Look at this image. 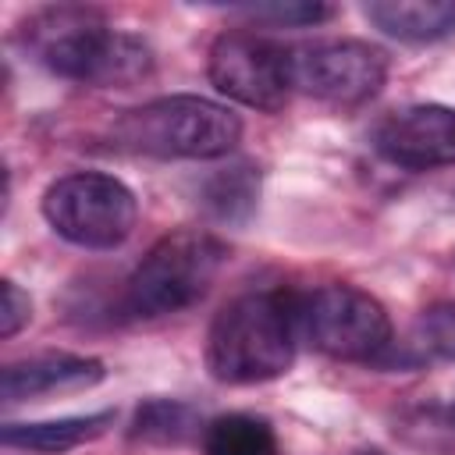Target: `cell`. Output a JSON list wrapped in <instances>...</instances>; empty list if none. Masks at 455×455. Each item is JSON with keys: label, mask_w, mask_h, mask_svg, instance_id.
Returning <instances> with one entry per match:
<instances>
[{"label": "cell", "mask_w": 455, "mask_h": 455, "mask_svg": "<svg viewBox=\"0 0 455 455\" xmlns=\"http://www.w3.org/2000/svg\"><path fill=\"white\" fill-rule=\"evenodd\" d=\"M21 43L46 71L85 85L128 89L153 71L149 43L110 28L103 14L75 4L36 11L21 25Z\"/></svg>", "instance_id": "cell-1"}, {"label": "cell", "mask_w": 455, "mask_h": 455, "mask_svg": "<svg viewBox=\"0 0 455 455\" xmlns=\"http://www.w3.org/2000/svg\"><path fill=\"white\" fill-rule=\"evenodd\" d=\"M299 299L284 291H245L210 323L206 370L220 384H263L295 359Z\"/></svg>", "instance_id": "cell-2"}, {"label": "cell", "mask_w": 455, "mask_h": 455, "mask_svg": "<svg viewBox=\"0 0 455 455\" xmlns=\"http://www.w3.org/2000/svg\"><path fill=\"white\" fill-rule=\"evenodd\" d=\"M110 139L124 153L156 160H217L242 139V117L206 96H160L124 110L110 124Z\"/></svg>", "instance_id": "cell-3"}, {"label": "cell", "mask_w": 455, "mask_h": 455, "mask_svg": "<svg viewBox=\"0 0 455 455\" xmlns=\"http://www.w3.org/2000/svg\"><path fill=\"white\" fill-rule=\"evenodd\" d=\"M228 263V245L199 228L164 235L132 270L124 309L139 320H156L196 306Z\"/></svg>", "instance_id": "cell-4"}, {"label": "cell", "mask_w": 455, "mask_h": 455, "mask_svg": "<svg viewBox=\"0 0 455 455\" xmlns=\"http://www.w3.org/2000/svg\"><path fill=\"white\" fill-rule=\"evenodd\" d=\"M43 217L71 245L114 249L132 235L139 203L135 192L114 174L75 171L43 192Z\"/></svg>", "instance_id": "cell-5"}, {"label": "cell", "mask_w": 455, "mask_h": 455, "mask_svg": "<svg viewBox=\"0 0 455 455\" xmlns=\"http://www.w3.org/2000/svg\"><path fill=\"white\" fill-rule=\"evenodd\" d=\"M302 338L345 363H373L391 348V316L370 291L355 284H323L299 302Z\"/></svg>", "instance_id": "cell-6"}, {"label": "cell", "mask_w": 455, "mask_h": 455, "mask_svg": "<svg viewBox=\"0 0 455 455\" xmlns=\"http://www.w3.org/2000/svg\"><path fill=\"white\" fill-rule=\"evenodd\" d=\"M206 71L220 96L263 114H277L295 89V53L256 32H220Z\"/></svg>", "instance_id": "cell-7"}, {"label": "cell", "mask_w": 455, "mask_h": 455, "mask_svg": "<svg viewBox=\"0 0 455 455\" xmlns=\"http://www.w3.org/2000/svg\"><path fill=\"white\" fill-rule=\"evenodd\" d=\"M387 57L359 39H327L295 53V89L334 107H359L380 92Z\"/></svg>", "instance_id": "cell-8"}, {"label": "cell", "mask_w": 455, "mask_h": 455, "mask_svg": "<svg viewBox=\"0 0 455 455\" xmlns=\"http://www.w3.org/2000/svg\"><path fill=\"white\" fill-rule=\"evenodd\" d=\"M373 149L405 171H434L455 164V107L412 103L391 110L373 128Z\"/></svg>", "instance_id": "cell-9"}, {"label": "cell", "mask_w": 455, "mask_h": 455, "mask_svg": "<svg viewBox=\"0 0 455 455\" xmlns=\"http://www.w3.org/2000/svg\"><path fill=\"white\" fill-rule=\"evenodd\" d=\"M103 380V363L89 355H68V352H43L21 363H11L4 370L0 391L4 402H32L46 395H71L96 387Z\"/></svg>", "instance_id": "cell-10"}, {"label": "cell", "mask_w": 455, "mask_h": 455, "mask_svg": "<svg viewBox=\"0 0 455 455\" xmlns=\"http://www.w3.org/2000/svg\"><path fill=\"white\" fill-rule=\"evenodd\" d=\"M363 14L373 28L402 43H437L455 32L451 0H373Z\"/></svg>", "instance_id": "cell-11"}, {"label": "cell", "mask_w": 455, "mask_h": 455, "mask_svg": "<svg viewBox=\"0 0 455 455\" xmlns=\"http://www.w3.org/2000/svg\"><path fill=\"white\" fill-rule=\"evenodd\" d=\"M114 423V412H89V416H64V419H43V423H7L4 427V444L7 448H25V451H71L92 437H100Z\"/></svg>", "instance_id": "cell-12"}, {"label": "cell", "mask_w": 455, "mask_h": 455, "mask_svg": "<svg viewBox=\"0 0 455 455\" xmlns=\"http://www.w3.org/2000/svg\"><path fill=\"white\" fill-rule=\"evenodd\" d=\"M203 455H281V448L267 419L228 412L203 427Z\"/></svg>", "instance_id": "cell-13"}, {"label": "cell", "mask_w": 455, "mask_h": 455, "mask_svg": "<svg viewBox=\"0 0 455 455\" xmlns=\"http://www.w3.org/2000/svg\"><path fill=\"white\" fill-rule=\"evenodd\" d=\"M196 427H199V416L192 405H185L178 398H153V402L139 405L132 437L146 441V444H181L185 437L196 434Z\"/></svg>", "instance_id": "cell-14"}, {"label": "cell", "mask_w": 455, "mask_h": 455, "mask_svg": "<svg viewBox=\"0 0 455 455\" xmlns=\"http://www.w3.org/2000/svg\"><path fill=\"white\" fill-rule=\"evenodd\" d=\"M256 192H259V178L252 174L249 164H238L213 178L206 203L213 206L217 217H245L256 203Z\"/></svg>", "instance_id": "cell-15"}, {"label": "cell", "mask_w": 455, "mask_h": 455, "mask_svg": "<svg viewBox=\"0 0 455 455\" xmlns=\"http://www.w3.org/2000/svg\"><path fill=\"white\" fill-rule=\"evenodd\" d=\"M242 14H249L252 21H267V25H277V28H306V25H316V21H327L334 14V7L327 4H249V7H238Z\"/></svg>", "instance_id": "cell-16"}, {"label": "cell", "mask_w": 455, "mask_h": 455, "mask_svg": "<svg viewBox=\"0 0 455 455\" xmlns=\"http://www.w3.org/2000/svg\"><path fill=\"white\" fill-rule=\"evenodd\" d=\"M419 341L441 359H455V302H437L419 316Z\"/></svg>", "instance_id": "cell-17"}, {"label": "cell", "mask_w": 455, "mask_h": 455, "mask_svg": "<svg viewBox=\"0 0 455 455\" xmlns=\"http://www.w3.org/2000/svg\"><path fill=\"white\" fill-rule=\"evenodd\" d=\"M32 316V302L28 295L14 284V281H0V334L14 338Z\"/></svg>", "instance_id": "cell-18"}, {"label": "cell", "mask_w": 455, "mask_h": 455, "mask_svg": "<svg viewBox=\"0 0 455 455\" xmlns=\"http://www.w3.org/2000/svg\"><path fill=\"white\" fill-rule=\"evenodd\" d=\"M355 455H384V451H377V448H370V451H355Z\"/></svg>", "instance_id": "cell-19"}, {"label": "cell", "mask_w": 455, "mask_h": 455, "mask_svg": "<svg viewBox=\"0 0 455 455\" xmlns=\"http://www.w3.org/2000/svg\"><path fill=\"white\" fill-rule=\"evenodd\" d=\"M451 412H455V402H451Z\"/></svg>", "instance_id": "cell-20"}]
</instances>
